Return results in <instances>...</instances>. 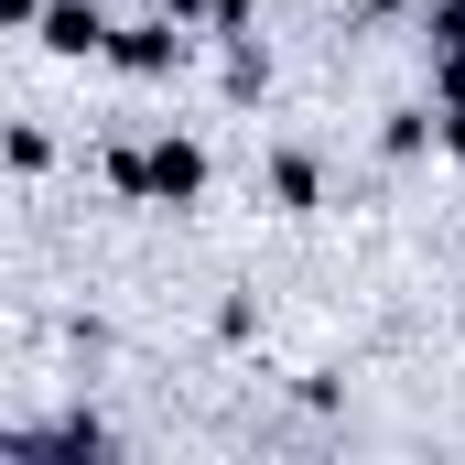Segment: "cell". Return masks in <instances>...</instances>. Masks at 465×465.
Segmentation results:
<instances>
[{"instance_id":"obj_7","label":"cell","mask_w":465,"mask_h":465,"mask_svg":"<svg viewBox=\"0 0 465 465\" xmlns=\"http://www.w3.org/2000/svg\"><path fill=\"white\" fill-rule=\"evenodd\" d=\"M0 22H44V0H0Z\"/></svg>"},{"instance_id":"obj_6","label":"cell","mask_w":465,"mask_h":465,"mask_svg":"<svg viewBox=\"0 0 465 465\" xmlns=\"http://www.w3.org/2000/svg\"><path fill=\"white\" fill-rule=\"evenodd\" d=\"M444 109H465V54H444Z\"/></svg>"},{"instance_id":"obj_2","label":"cell","mask_w":465,"mask_h":465,"mask_svg":"<svg viewBox=\"0 0 465 465\" xmlns=\"http://www.w3.org/2000/svg\"><path fill=\"white\" fill-rule=\"evenodd\" d=\"M173 54H184V22H173V11H152V22L109 33V65H130V76H163Z\"/></svg>"},{"instance_id":"obj_4","label":"cell","mask_w":465,"mask_h":465,"mask_svg":"<svg viewBox=\"0 0 465 465\" xmlns=\"http://www.w3.org/2000/svg\"><path fill=\"white\" fill-rule=\"evenodd\" d=\"M271 195H282V206H314V163L282 152V163H271Z\"/></svg>"},{"instance_id":"obj_5","label":"cell","mask_w":465,"mask_h":465,"mask_svg":"<svg viewBox=\"0 0 465 465\" xmlns=\"http://www.w3.org/2000/svg\"><path fill=\"white\" fill-rule=\"evenodd\" d=\"M206 22H217V33H238V22H249V0H206Z\"/></svg>"},{"instance_id":"obj_3","label":"cell","mask_w":465,"mask_h":465,"mask_svg":"<svg viewBox=\"0 0 465 465\" xmlns=\"http://www.w3.org/2000/svg\"><path fill=\"white\" fill-rule=\"evenodd\" d=\"M44 44H54V54H109V22H98L87 0H54V11H44Z\"/></svg>"},{"instance_id":"obj_1","label":"cell","mask_w":465,"mask_h":465,"mask_svg":"<svg viewBox=\"0 0 465 465\" xmlns=\"http://www.w3.org/2000/svg\"><path fill=\"white\" fill-rule=\"evenodd\" d=\"M119 195H152V206H195L206 195V152L195 141H141V152H119L109 163Z\"/></svg>"},{"instance_id":"obj_8","label":"cell","mask_w":465,"mask_h":465,"mask_svg":"<svg viewBox=\"0 0 465 465\" xmlns=\"http://www.w3.org/2000/svg\"><path fill=\"white\" fill-rule=\"evenodd\" d=\"M152 11H173V22H195V11H206V0H152Z\"/></svg>"}]
</instances>
